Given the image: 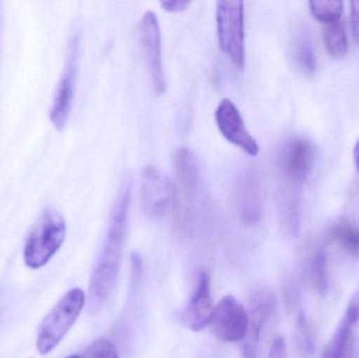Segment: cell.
Returning a JSON list of instances; mask_svg holds the SVG:
<instances>
[{"label":"cell","mask_w":359,"mask_h":358,"mask_svg":"<svg viewBox=\"0 0 359 358\" xmlns=\"http://www.w3.org/2000/svg\"><path fill=\"white\" fill-rule=\"evenodd\" d=\"M130 203V187L124 184L114 202L107 237L90 277L88 290L90 313H98L101 310L117 283L128 230Z\"/></svg>","instance_id":"obj_1"},{"label":"cell","mask_w":359,"mask_h":358,"mask_svg":"<svg viewBox=\"0 0 359 358\" xmlns=\"http://www.w3.org/2000/svg\"><path fill=\"white\" fill-rule=\"evenodd\" d=\"M175 227L186 233L191 227L198 208L200 191V168L196 155L189 149L182 147L175 153Z\"/></svg>","instance_id":"obj_2"},{"label":"cell","mask_w":359,"mask_h":358,"mask_svg":"<svg viewBox=\"0 0 359 358\" xmlns=\"http://www.w3.org/2000/svg\"><path fill=\"white\" fill-rule=\"evenodd\" d=\"M67 235V224L60 212L44 210L25 242L23 260L31 269H39L60 249Z\"/></svg>","instance_id":"obj_3"},{"label":"cell","mask_w":359,"mask_h":358,"mask_svg":"<svg viewBox=\"0 0 359 358\" xmlns=\"http://www.w3.org/2000/svg\"><path fill=\"white\" fill-rule=\"evenodd\" d=\"M86 302L83 290L74 288L57 303L44 317L38 332L36 346L40 354H48L58 346L77 321Z\"/></svg>","instance_id":"obj_4"},{"label":"cell","mask_w":359,"mask_h":358,"mask_svg":"<svg viewBox=\"0 0 359 358\" xmlns=\"http://www.w3.org/2000/svg\"><path fill=\"white\" fill-rule=\"evenodd\" d=\"M215 20L222 52L227 55L238 69H243L245 64L244 2H217Z\"/></svg>","instance_id":"obj_5"},{"label":"cell","mask_w":359,"mask_h":358,"mask_svg":"<svg viewBox=\"0 0 359 358\" xmlns=\"http://www.w3.org/2000/svg\"><path fill=\"white\" fill-rule=\"evenodd\" d=\"M208 326L221 342H242L248 333V313L233 296H226L213 308Z\"/></svg>","instance_id":"obj_6"},{"label":"cell","mask_w":359,"mask_h":358,"mask_svg":"<svg viewBox=\"0 0 359 358\" xmlns=\"http://www.w3.org/2000/svg\"><path fill=\"white\" fill-rule=\"evenodd\" d=\"M79 61V39L74 36L69 42L67 61L50 109V119L57 130L67 125L73 107Z\"/></svg>","instance_id":"obj_7"},{"label":"cell","mask_w":359,"mask_h":358,"mask_svg":"<svg viewBox=\"0 0 359 358\" xmlns=\"http://www.w3.org/2000/svg\"><path fill=\"white\" fill-rule=\"evenodd\" d=\"M140 40L145 62L151 76L156 94L162 95L166 90L165 74L162 59L161 32L155 13H145L140 22Z\"/></svg>","instance_id":"obj_8"},{"label":"cell","mask_w":359,"mask_h":358,"mask_svg":"<svg viewBox=\"0 0 359 358\" xmlns=\"http://www.w3.org/2000/svg\"><path fill=\"white\" fill-rule=\"evenodd\" d=\"M276 308L273 292L266 286H257L251 290L249 298L248 333L243 346V357L257 358L262 330Z\"/></svg>","instance_id":"obj_9"},{"label":"cell","mask_w":359,"mask_h":358,"mask_svg":"<svg viewBox=\"0 0 359 358\" xmlns=\"http://www.w3.org/2000/svg\"><path fill=\"white\" fill-rule=\"evenodd\" d=\"M234 204L241 221L246 225L259 222L263 214L261 179L255 167L247 166L234 180Z\"/></svg>","instance_id":"obj_10"},{"label":"cell","mask_w":359,"mask_h":358,"mask_svg":"<svg viewBox=\"0 0 359 358\" xmlns=\"http://www.w3.org/2000/svg\"><path fill=\"white\" fill-rule=\"evenodd\" d=\"M175 186L172 181L155 166L144 168L141 182V205L151 218L164 216L174 204Z\"/></svg>","instance_id":"obj_11"},{"label":"cell","mask_w":359,"mask_h":358,"mask_svg":"<svg viewBox=\"0 0 359 358\" xmlns=\"http://www.w3.org/2000/svg\"><path fill=\"white\" fill-rule=\"evenodd\" d=\"M316 153L313 145L303 138L288 141L280 149L278 166L287 184H303L313 166Z\"/></svg>","instance_id":"obj_12"},{"label":"cell","mask_w":359,"mask_h":358,"mask_svg":"<svg viewBox=\"0 0 359 358\" xmlns=\"http://www.w3.org/2000/svg\"><path fill=\"white\" fill-rule=\"evenodd\" d=\"M215 123L224 138L242 149L245 153L255 157L259 151L255 139L247 130L238 107L230 99H223L215 113Z\"/></svg>","instance_id":"obj_13"},{"label":"cell","mask_w":359,"mask_h":358,"mask_svg":"<svg viewBox=\"0 0 359 358\" xmlns=\"http://www.w3.org/2000/svg\"><path fill=\"white\" fill-rule=\"evenodd\" d=\"M212 311L210 277L206 270H203L198 275L194 294L182 315V323L191 331H202L209 325Z\"/></svg>","instance_id":"obj_14"},{"label":"cell","mask_w":359,"mask_h":358,"mask_svg":"<svg viewBox=\"0 0 359 358\" xmlns=\"http://www.w3.org/2000/svg\"><path fill=\"white\" fill-rule=\"evenodd\" d=\"M359 322V291L348 305L347 310L337 326L322 358H351L353 350L354 328Z\"/></svg>","instance_id":"obj_15"},{"label":"cell","mask_w":359,"mask_h":358,"mask_svg":"<svg viewBox=\"0 0 359 358\" xmlns=\"http://www.w3.org/2000/svg\"><path fill=\"white\" fill-rule=\"evenodd\" d=\"M330 241L350 256H359V224L344 220L330 230Z\"/></svg>","instance_id":"obj_16"},{"label":"cell","mask_w":359,"mask_h":358,"mask_svg":"<svg viewBox=\"0 0 359 358\" xmlns=\"http://www.w3.org/2000/svg\"><path fill=\"white\" fill-rule=\"evenodd\" d=\"M307 275L312 288L318 296H325L328 294V270L324 252L320 250L311 254L307 262Z\"/></svg>","instance_id":"obj_17"},{"label":"cell","mask_w":359,"mask_h":358,"mask_svg":"<svg viewBox=\"0 0 359 358\" xmlns=\"http://www.w3.org/2000/svg\"><path fill=\"white\" fill-rule=\"evenodd\" d=\"M324 42L329 54L334 58H343L347 54V34L339 21L326 25L324 29Z\"/></svg>","instance_id":"obj_18"},{"label":"cell","mask_w":359,"mask_h":358,"mask_svg":"<svg viewBox=\"0 0 359 358\" xmlns=\"http://www.w3.org/2000/svg\"><path fill=\"white\" fill-rule=\"evenodd\" d=\"M293 54L299 67L308 75L314 74L316 69V57L311 40L299 34L293 42Z\"/></svg>","instance_id":"obj_19"},{"label":"cell","mask_w":359,"mask_h":358,"mask_svg":"<svg viewBox=\"0 0 359 358\" xmlns=\"http://www.w3.org/2000/svg\"><path fill=\"white\" fill-rule=\"evenodd\" d=\"M309 6L314 18L327 25L339 21L344 10L343 2L339 0H312Z\"/></svg>","instance_id":"obj_20"},{"label":"cell","mask_w":359,"mask_h":358,"mask_svg":"<svg viewBox=\"0 0 359 358\" xmlns=\"http://www.w3.org/2000/svg\"><path fill=\"white\" fill-rule=\"evenodd\" d=\"M81 358H120L117 348L111 340L100 338L95 340Z\"/></svg>","instance_id":"obj_21"},{"label":"cell","mask_w":359,"mask_h":358,"mask_svg":"<svg viewBox=\"0 0 359 358\" xmlns=\"http://www.w3.org/2000/svg\"><path fill=\"white\" fill-rule=\"evenodd\" d=\"M307 322L304 317H301L299 322V329H297V340H299V346L306 352H310L313 350V336H312L311 330L307 325Z\"/></svg>","instance_id":"obj_22"},{"label":"cell","mask_w":359,"mask_h":358,"mask_svg":"<svg viewBox=\"0 0 359 358\" xmlns=\"http://www.w3.org/2000/svg\"><path fill=\"white\" fill-rule=\"evenodd\" d=\"M268 358H287L286 343L283 338H276L272 343Z\"/></svg>","instance_id":"obj_23"},{"label":"cell","mask_w":359,"mask_h":358,"mask_svg":"<svg viewBox=\"0 0 359 358\" xmlns=\"http://www.w3.org/2000/svg\"><path fill=\"white\" fill-rule=\"evenodd\" d=\"M351 22L354 40L359 44V0L351 2Z\"/></svg>","instance_id":"obj_24"},{"label":"cell","mask_w":359,"mask_h":358,"mask_svg":"<svg viewBox=\"0 0 359 358\" xmlns=\"http://www.w3.org/2000/svg\"><path fill=\"white\" fill-rule=\"evenodd\" d=\"M189 1H184V0H176V1L168 0V1L161 2L162 8L170 13H179L185 11L189 6Z\"/></svg>","instance_id":"obj_25"},{"label":"cell","mask_w":359,"mask_h":358,"mask_svg":"<svg viewBox=\"0 0 359 358\" xmlns=\"http://www.w3.org/2000/svg\"><path fill=\"white\" fill-rule=\"evenodd\" d=\"M354 161H355L356 168L359 174V140L356 143L355 147H354Z\"/></svg>","instance_id":"obj_26"},{"label":"cell","mask_w":359,"mask_h":358,"mask_svg":"<svg viewBox=\"0 0 359 358\" xmlns=\"http://www.w3.org/2000/svg\"><path fill=\"white\" fill-rule=\"evenodd\" d=\"M67 358H81V357H79V355H71V357Z\"/></svg>","instance_id":"obj_27"}]
</instances>
